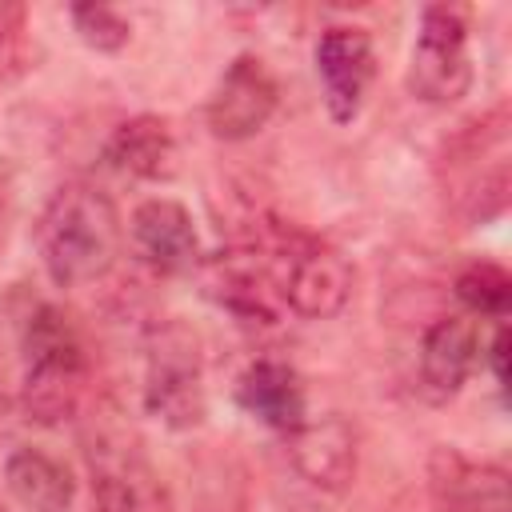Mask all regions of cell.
I'll return each instance as SVG.
<instances>
[{
  "label": "cell",
  "instance_id": "cell-1",
  "mask_svg": "<svg viewBox=\"0 0 512 512\" xmlns=\"http://www.w3.org/2000/svg\"><path fill=\"white\" fill-rule=\"evenodd\" d=\"M120 212L96 184H64L36 220V248L56 288L100 280L120 256Z\"/></svg>",
  "mask_w": 512,
  "mask_h": 512
},
{
  "label": "cell",
  "instance_id": "cell-2",
  "mask_svg": "<svg viewBox=\"0 0 512 512\" xmlns=\"http://www.w3.org/2000/svg\"><path fill=\"white\" fill-rule=\"evenodd\" d=\"M24 376L20 404L36 424H60L76 416L88 388V348L72 316L56 304H36L20 332Z\"/></svg>",
  "mask_w": 512,
  "mask_h": 512
},
{
  "label": "cell",
  "instance_id": "cell-3",
  "mask_svg": "<svg viewBox=\"0 0 512 512\" xmlns=\"http://www.w3.org/2000/svg\"><path fill=\"white\" fill-rule=\"evenodd\" d=\"M276 280H280L284 308L304 320H328L352 296L348 260L332 244L292 224H280L276 232Z\"/></svg>",
  "mask_w": 512,
  "mask_h": 512
},
{
  "label": "cell",
  "instance_id": "cell-4",
  "mask_svg": "<svg viewBox=\"0 0 512 512\" xmlns=\"http://www.w3.org/2000/svg\"><path fill=\"white\" fill-rule=\"evenodd\" d=\"M144 408L168 428H196L208 412L200 340L180 320L156 328L152 340H148Z\"/></svg>",
  "mask_w": 512,
  "mask_h": 512
},
{
  "label": "cell",
  "instance_id": "cell-5",
  "mask_svg": "<svg viewBox=\"0 0 512 512\" xmlns=\"http://www.w3.org/2000/svg\"><path fill=\"white\" fill-rule=\"evenodd\" d=\"M408 88L424 104H456L472 88L468 20L456 4H428L412 44Z\"/></svg>",
  "mask_w": 512,
  "mask_h": 512
},
{
  "label": "cell",
  "instance_id": "cell-6",
  "mask_svg": "<svg viewBox=\"0 0 512 512\" xmlns=\"http://www.w3.org/2000/svg\"><path fill=\"white\" fill-rule=\"evenodd\" d=\"M92 500L100 512H164L168 496L160 472L144 456V448L112 428H100L84 440Z\"/></svg>",
  "mask_w": 512,
  "mask_h": 512
},
{
  "label": "cell",
  "instance_id": "cell-7",
  "mask_svg": "<svg viewBox=\"0 0 512 512\" xmlns=\"http://www.w3.org/2000/svg\"><path fill=\"white\" fill-rule=\"evenodd\" d=\"M276 104H280V88L264 68V60L236 56L208 96V108H204L208 132L216 140H248L272 120Z\"/></svg>",
  "mask_w": 512,
  "mask_h": 512
},
{
  "label": "cell",
  "instance_id": "cell-8",
  "mask_svg": "<svg viewBox=\"0 0 512 512\" xmlns=\"http://www.w3.org/2000/svg\"><path fill=\"white\" fill-rule=\"evenodd\" d=\"M376 72L372 36L352 24H332L316 40V76L324 84V104L336 124H352L364 108Z\"/></svg>",
  "mask_w": 512,
  "mask_h": 512
},
{
  "label": "cell",
  "instance_id": "cell-9",
  "mask_svg": "<svg viewBox=\"0 0 512 512\" xmlns=\"http://www.w3.org/2000/svg\"><path fill=\"white\" fill-rule=\"evenodd\" d=\"M288 460L312 488L344 492L356 480V464H360L356 428L336 412L320 420H304L300 428L288 432Z\"/></svg>",
  "mask_w": 512,
  "mask_h": 512
},
{
  "label": "cell",
  "instance_id": "cell-10",
  "mask_svg": "<svg viewBox=\"0 0 512 512\" xmlns=\"http://www.w3.org/2000/svg\"><path fill=\"white\" fill-rule=\"evenodd\" d=\"M132 248L136 256L152 268V272H164V276H180V272H192L200 264V236H196V224L188 216L184 204L168 200V196H156V200H144L136 212H132Z\"/></svg>",
  "mask_w": 512,
  "mask_h": 512
},
{
  "label": "cell",
  "instance_id": "cell-11",
  "mask_svg": "<svg viewBox=\"0 0 512 512\" xmlns=\"http://www.w3.org/2000/svg\"><path fill=\"white\" fill-rule=\"evenodd\" d=\"M428 492L440 512H512L508 472L476 464L460 448H436L428 460Z\"/></svg>",
  "mask_w": 512,
  "mask_h": 512
},
{
  "label": "cell",
  "instance_id": "cell-12",
  "mask_svg": "<svg viewBox=\"0 0 512 512\" xmlns=\"http://www.w3.org/2000/svg\"><path fill=\"white\" fill-rule=\"evenodd\" d=\"M236 404L248 416H256L260 424H268V428H276L284 436L308 420V396H304V384H300L296 368L284 364V360H272V356L252 360L240 372Z\"/></svg>",
  "mask_w": 512,
  "mask_h": 512
},
{
  "label": "cell",
  "instance_id": "cell-13",
  "mask_svg": "<svg viewBox=\"0 0 512 512\" xmlns=\"http://www.w3.org/2000/svg\"><path fill=\"white\" fill-rule=\"evenodd\" d=\"M480 352V332L468 316L436 320L420 340V384L432 400H448L464 388Z\"/></svg>",
  "mask_w": 512,
  "mask_h": 512
},
{
  "label": "cell",
  "instance_id": "cell-14",
  "mask_svg": "<svg viewBox=\"0 0 512 512\" xmlns=\"http://www.w3.org/2000/svg\"><path fill=\"white\" fill-rule=\"evenodd\" d=\"M104 160L140 180H168L176 176L180 148H176L172 128L160 116H132L112 132Z\"/></svg>",
  "mask_w": 512,
  "mask_h": 512
},
{
  "label": "cell",
  "instance_id": "cell-15",
  "mask_svg": "<svg viewBox=\"0 0 512 512\" xmlns=\"http://www.w3.org/2000/svg\"><path fill=\"white\" fill-rule=\"evenodd\" d=\"M4 484L32 512H68L76 496V480L68 464L48 456L44 448H16L4 460Z\"/></svg>",
  "mask_w": 512,
  "mask_h": 512
},
{
  "label": "cell",
  "instance_id": "cell-16",
  "mask_svg": "<svg viewBox=\"0 0 512 512\" xmlns=\"http://www.w3.org/2000/svg\"><path fill=\"white\" fill-rule=\"evenodd\" d=\"M456 296L468 312L504 320L508 304H512V276L500 264H468L456 276Z\"/></svg>",
  "mask_w": 512,
  "mask_h": 512
},
{
  "label": "cell",
  "instance_id": "cell-17",
  "mask_svg": "<svg viewBox=\"0 0 512 512\" xmlns=\"http://www.w3.org/2000/svg\"><path fill=\"white\" fill-rule=\"evenodd\" d=\"M72 24H76L80 40L88 48H96V52H120L128 44V36H132L128 20L108 4H76L72 8Z\"/></svg>",
  "mask_w": 512,
  "mask_h": 512
},
{
  "label": "cell",
  "instance_id": "cell-18",
  "mask_svg": "<svg viewBox=\"0 0 512 512\" xmlns=\"http://www.w3.org/2000/svg\"><path fill=\"white\" fill-rule=\"evenodd\" d=\"M20 32H24V12L0 4V80L20 68V56H24V36Z\"/></svg>",
  "mask_w": 512,
  "mask_h": 512
},
{
  "label": "cell",
  "instance_id": "cell-19",
  "mask_svg": "<svg viewBox=\"0 0 512 512\" xmlns=\"http://www.w3.org/2000/svg\"><path fill=\"white\" fill-rule=\"evenodd\" d=\"M488 360H492L496 384L504 388V380H508V368H504V360H508V328H504V320H496V336H492V344H488Z\"/></svg>",
  "mask_w": 512,
  "mask_h": 512
},
{
  "label": "cell",
  "instance_id": "cell-20",
  "mask_svg": "<svg viewBox=\"0 0 512 512\" xmlns=\"http://www.w3.org/2000/svg\"><path fill=\"white\" fill-rule=\"evenodd\" d=\"M0 512H4V504H0Z\"/></svg>",
  "mask_w": 512,
  "mask_h": 512
}]
</instances>
